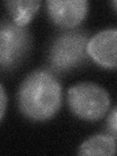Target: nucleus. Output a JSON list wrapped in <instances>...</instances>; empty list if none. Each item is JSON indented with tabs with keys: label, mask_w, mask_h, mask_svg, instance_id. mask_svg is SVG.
<instances>
[{
	"label": "nucleus",
	"mask_w": 117,
	"mask_h": 156,
	"mask_svg": "<svg viewBox=\"0 0 117 156\" xmlns=\"http://www.w3.org/2000/svg\"><path fill=\"white\" fill-rule=\"evenodd\" d=\"M31 35L27 27H20L12 20H4L0 28V66L3 71L16 68L28 55Z\"/></svg>",
	"instance_id": "nucleus-4"
},
{
	"label": "nucleus",
	"mask_w": 117,
	"mask_h": 156,
	"mask_svg": "<svg viewBox=\"0 0 117 156\" xmlns=\"http://www.w3.org/2000/svg\"><path fill=\"white\" fill-rule=\"evenodd\" d=\"M116 152V140L107 134L91 136L78 150L79 155H115Z\"/></svg>",
	"instance_id": "nucleus-8"
},
{
	"label": "nucleus",
	"mask_w": 117,
	"mask_h": 156,
	"mask_svg": "<svg viewBox=\"0 0 117 156\" xmlns=\"http://www.w3.org/2000/svg\"><path fill=\"white\" fill-rule=\"evenodd\" d=\"M0 89H1V115H0V119L3 120L5 109H6V105H7V96H6V93H5V89L3 85L0 86Z\"/></svg>",
	"instance_id": "nucleus-10"
},
{
	"label": "nucleus",
	"mask_w": 117,
	"mask_h": 156,
	"mask_svg": "<svg viewBox=\"0 0 117 156\" xmlns=\"http://www.w3.org/2000/svg\"><path fill=\"white\" fill-rule=\"evenodd\" d=\"M4 5L11 15V20L20 27H27L38 11L41 1L36 0H13L4 1Z\"/></svg>",
	"instance_id": "nucleus-7"
},
{
	"label": "nucleus",
	"mask_w": 117,
	"mask_h": 156,
	"mask_svg": "<svg viewBox=\"0 0 117 156\" xmlns=\"http://www.w3.org/2000/svg\"><path fill=\"white\" fill-rule=\"evenodd\" d=\"M67 104L77 117L86 121H97L109 110L110 97L96 83L81 82L68 89Z\"/></svg>",
	"instance_id": "nucleus-3"
},
{
	"label": "nucleus",
	"mask_w": 117,
	"mask_h": 156,
	"mask_svg": "<svg viewBox=\"0 0 117 156\" xmlns=\"http://www.w3.org/2000/svg\"><path fill=\"white\" fill-rule=\"evenodd\" d=\"M111 4H112V6H113V8L117 11V0H115V1H112Z\"/></svg>",
	"instance_id": "nucleus-11"
},
{
	"label": "nucleus",
	"mask_w": 117,
	"mask_h": 156,
	"mask_svg": "<svg viewBox=\"0 0 117 156\" xmlns=\"http://www.w3.org/2000/svg\"><path fill=\"white\" fill-rule=\"evenodd\" d=\"M88 53L99 66L117 68V28L104 29L91 37Z\"/></svg>",
	"instance_id": "nucleus-6"
},
{
	"label": "nucleus",
	"mask_w": 117,
	"mask_h": 156,
	"mask_svg": "<svg viewBox=\"0 0 117 156\" xmlns=\"http://www.w3.org/2000/svg\"><path fill=\"white\" fill-rule=\"evenodd\" d=\"M106 132L107 135L117 140V106L109 111L106 119Z\"/></svg>",
	"instance_id": "nucleus-9"
},
{
	"label": "nucleus",
	"mask_w": 117,
	"mask_h": 156,
	"mask_svg": "<svg viewBox=\"0 0 117 156\" xmlns=\"http://www.w3.org/2000/svg\"><path fill=\"white\" fill-rule=\"evenodd\" d=\"M90 39L89 32L83 29H72L58 34L48 53L51 70L61 74L85 65L90 58L88 53Z\"/></svg>",
	"instance_id": "nucleus-2"
},
{
	"label": "nucleus",
	"mask_w": 117,
	"mask_h": 156,
	"mask_svg": "<svg viewBox=\"0 0 117 156\" xmlns=\"http://www.w3.org/2000/svg\"><path fill=\"white\" fill-rule=\"evenodd\" d=\"M51 21L62 28H74L79 24L89 10L87 0H49L46 2Z\"/></svg>",
	"instance_id": "nucleus-5"
},
{
	"label": "nucleus",
	"mask_w": 117,
	"mask_h": 156,
	"mask_svg": "<svg viewBox=\"0 0 117 156\" xmlns=\"http://www.w3.org/2000/svg\"><path fill=\"white\" fill-rule=\"evenodd\" d=\"M62 91L60 81L47 69H37L24 78L18 91V105L22 113L35 121L52 118L60 110Z\"/></svg>",
	"instance_id": "nucleus-1"
}]
</instances>
